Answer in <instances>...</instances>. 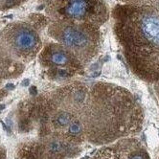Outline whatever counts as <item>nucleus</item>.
I'll list each match as a JSON object with an SVG mask.
<instances>
[{
    "label": "nucleus",
    "instance_id": "obj_1",
    "mask_svg": "<svg viewBox=\"0 0 159 159\" xmlns=\"http://www.w3.org/2000/svg\"><path fill=\"white\" fill-rule=\"evenodd\" d=\"M113 31L130 70L138 79L159 80V11L153 6L119 5Z\"/></svg>",
    "mask_w": 159,
    "mask_h": 159
},
{
    "label": "nucleus",
    "instance_id": "obj_2",
    "mask_svg": "<svg viewBox=\"0 0 159 159\" xmlns=\"http://www.w3.org/2000/svg\"><path fill=\"white\" fill-rule=\"evenodd\" d=\"M92 114V135L100 143L112 142L140 129L142 108L133 95L121 86L97 83L87 96Z\"/></svg>",
    "mask_w": 159,
    "mask_h": 159
},
{
    "label": "nucleus",
    "instance_id": "obj_3",
    "mask_svg": "<svg viewBox=\"0 0 159 159\" xmlns=\"http://www.w3.org/2000/svg\"><path fill=\"white\" fill-rule=\"evenodd\" d=\"M51 34L82 65L91 61L101 47L100 27L91 24L61 20L52 25Z\"/></svg>",
    "mask_w": 159,
    "mask_h": 159
},
{
    "label": "nucleus",
    "instance_id": "obj_4",
    "mask_svg": "<svg viewBox=\"0 0 159 159\" xmlns=\"http://www.w3.org/2000/svg\"><path fill=\"white\" fill-rule=\"evenodd\" d=\"M56 6L62 20L100 27L109 17L105 0H56Z\"/></svg>",
    "mask_w": 159,
    "mask_h": 159
},
{
    "label": "nucleus",
    "instance_id": "obj_5",
    "mask_svg": "<svg viewBox=\"0 0 159 159\" xmlns=\"http://www.w3.org/2000/svg\"><path fill=\"white\" fill-rule=\"evenodd\" d=\"M8 39L13 48L22 54H29L36 49L39 38L33 29L25 25H17L9 32Z\"/></svg>",
    "mask_w": 159,
    "mask_h": 159
},
{
    "label": "nucleus",
    "instance_id": "obj_6",
    "mask_svg": "<svg viewBox=\"0 0 159 159\" xmlns=\"http://www.w3.org/2000/svg\"><path fill=\"white\" fill-rule=\"evenodd\" d=\"M50 62L59 67H71L72 69H78L80 68V63L71 53L68 52L64 47H55L52 49L49 55Z\"/></svg>",
    "mask_w": 159,
    "mask_h": 159
},
{
    "label": "nucleus",
    "instance_id": "obj_7",
    "mask_svg": "<svg viewBox=\"0 0 159 159\" xmlns=\"http://www.w3.org/2000/svg\"><path fill=\"white\" fill-rule=\"evenodd\" d=\"M73 122H75V121H73L72 114L67 111H61V112L58 113V114L56 115V117L54 118L55 126L60 127V128L70 126Z\"/></svg>",
    "mask_w": 159,
    "mask_h": 159
},
{
    "label": "nucleus",
    "instance_id": "obj_8",
    "mask_svg": "<svg viewBox=\"0 0 159 159\" xmlns=\"http://www.w3.org/2000/svg\"><path fill=\"white\" fill-rule=\"evenodd\" d=\"M126 5L133 6H152L156 0H121Z\"/></svg>",
    "mask_w": 159,
    "mask_h": 159
},
{
    "label": "nucleus",
    "instance_id": "obj_9",
    "mask_svg": "<svg viewBox=\"0 0 159 159\" xmlns=\"http://www.w3.org/2000/svg\"><path fill=\"white\" fill-rule=\"evenodd\" d=\"M49 151L53 153H58L62 151L63 149V145L61 142L60 141H52L50 144H49Z\"/></svg>",
    "mask_w": 159,
    "mask_h": 159
},
{
    "label": "nucleus",
    "instance_id": "obj_10",
    "mask_svg": "<svg viewBox=\"0 0 159 159\" xmlns=\"http://www.w3.org/2000/svg\"><path fill=\"white\" fill-rule=\"evenodd\" d=\"M129 159H149V155H148L145 152L137 151V152L131 153L129 155Z\"/></svg>",
    "mask_w": 159,
    "mask_h": 159
},
{
    "label": "nucleus",
    "instance_id": "obj_11",
    "mask_svg": "<svg viewBox=\"0 0 159 159\" xmlns=\"http://www.w3.org/2000/svg\"><path fill=\"white\" fill-rule=\"evenodd\" d=\"M154 89H155V92L157 94V97L159 99V80H158L157 82L154 83Z\"/></svg>",
    "mask_w": 159,
    "mask_h": 159
},
{
    "label": "nucleus",
    "instance_id": "obj_12",
    "mask_svg": "<svg viewBox=\"0 0 159 159\" xmlns=\"http://www.w3.org/2000/svg\"><path fill=\"white\" fill-rule=\"evenodd\" d=\"M152 6H153L157 11H159V0H156V1L152 4Z\"/></svg>",
    "mask_w": 159,
    "mask_h": 159
}]
</instances>
